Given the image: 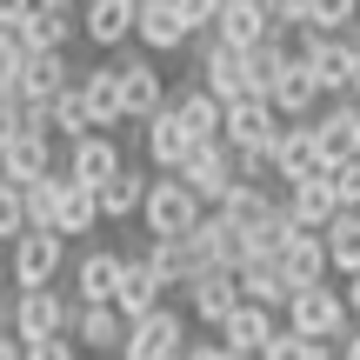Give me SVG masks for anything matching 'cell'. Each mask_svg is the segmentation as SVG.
Instances as JSON below:
<instances>
[{
  "instance_id": "1",
  "label": "cell",
  "mask_w": 360,
  "mask_h": 360,
  "mask_svg": "<svg viewBox=\"0 0 360 360\" xmlns=\"http://www.w3.org/2000/svg\"><path fill=\"white\" fill-rule=\"evenodd\" d=\"M200 193L187 187L180 174H154L147 180V200H141V227H147V240H180V233H193L200 227Z\"/></svg>"
},
{
  "instance_id": "2",
  "label": "cell",
  "mask_w": 360,
  "mask_h": 360,
  "mask_svg": "<svg viewBox=\"0 0 360 360\" xmlns=\"http://www.w3.org/2000/svg\"><path fill=\"white\" fill-rule=\"evenodd\" d=\"M287 327L294 334H307V340H347L354 334V307H347V287H327V281H314V287H294V300H287Z\"/></svg>"
},
{
  "instance_id": "3",
  "label": "cell",
  "mask_w": 360,
  "mask_h": 360,
  "mask_svg": "<svg viewBox=\"0 0 360 360\" xmlns=\"http://www.w3.org/2000/svg\"><path fill=\"white\" fill-rule=\"evenodd\" d=\"M187 340H193V314L174 307V300H160L154 314L127 321V347H120V360H180Z\"/></svg>"
},
{
  "instance_id": "4",
  "label": "cell",
  "mask_w": 360,
  "mask_h": 360,
  "mask_svg": "<svg viewBox=\"0 0 360 360\" xmlns=\"http://www.w3.org/2000/svg\"><path fill=\"white\" fill-rule=\"evenodd\" d=\"M60 267H67V233H53V227H27L20 240L7 247V281H13V294H20V287H53V281H60Z\"/></svg>"
},
{
  "instance_id": "5",
  "label": "cell",
  "mask_w": 360,
  "mask_h": 360,
  "mask_svg": "<svg viewBox=\"0 0 360 360\" xmlns=\"http://www.w3.org/2000/svg\"><path fill=\"white\" fill-rule=\"evenodd\" d=\"M7 327H13L20 340H53V334H74V300H67L60 287H20V294H13Z\"/></svg>"
},
{
  "instance_id": "6",
  "label": "cell",
  "mask_w": 360,
  "mask_h": 360,
  "mask_svg": "<svg viewBox=\"0 0 360 360\" xmlns=\"http://www.w3.org/2000/svg\"><path fill=\"white\" fill-rule=\"evenodd\" d=\"M114 67H120V107H127V120H154L160 107L174 101V94H167V74H160L154 53H127V47H120Z\"/></svg>"
},
{
  "instance_id": "7",
  "label": "cell",
  "mask_w": 360,
  "mask_h": 360,
  "mask_svg": "<svg viewBox=\"0 0 360 360\" xmlns=\"http://www.w3.org/2000/svg\"><path fill=\"white\" fill-rule=\"evenodd\" d=\"M193 60H200V87L220 94V101H247V94H260L247 53L240 47H220L214 34H193Z\"/></svg>"
},
{
  "instance_id": "8",
  "label": "cell",
  "mask_w": 360,
  "mask_h": 360,
  "mask_svg": "<svg viewBox=\"0 0 360 360\" xmlns=\"http://www.w3.org/2000/svg\"><path fill=\"white\" fill-rule=\"evenodd\" d=\"M74 347L87 360H120V347H127V314L114 300H74Z\"/></svg>"
},
{
  "instance_id": "9",
  "label": "cell",
  "mask_w": 360,
  "mask_h": 360,
  "mask_svg": "<svg viewBox=\"0 0 360 360\" xmlns=\"http://www.w3.org/2000/svg\"><path fill=\"white\" fill-rule=\"evenodd\" d=\"M287 120L274 114L267 94H247V101H227V120H220V141L233 147V154H260V147H274V134H281Z\"/></svg>"
},
{
  "instance_id": "10",
  "label": "cell",
  "mask_w": 360,
  "mask_h": 360,
  "mask_svg": "<svg viewBox=\"0 0 360 360\" xmlns=\"http://www.w3.org/2000/svg\"><path fill=\"white\" fill-rule=\"evenodd\" d=\"M134 34H141V0H87V7H80V40H87V47L120 53Z\"/></svg>"
},
{
  "instance_id": "11",
  "label": "cell",
  "mask_w": 360,
  "mask_h": 360,
  "mask_svg": "<svg viewBox=\"0 0 360 360\" xmlns=\"http://www.w3.org/2000/svg\"><path fill=\"white\" fill-rule=\"evenodd\" d=\"M180 180L200 193V207H220V200L233 193V180H240V167H233V147H227V141H200V147L187 154V167H180Z\"/></svg>"
},
{
  "instance_id": "12",
  "label": "cell",
  "mask_w": 360,
  "mask_h": 360,
  "mask_svg": "<svg viewBox=\"0 0 360 360\" xmlns=\"http://www.w3.org/2000/svg\"><path fill=\"white\" fill-rule=\"evenodd\" d=\"M274 180L281 187H294V180H314V174H327V160H321V141H314V120H287L281 134H274Z\"/></svg>"
},
{
  "instance_id": "13",
  "label": "cell",
  "mask_w": 360,
  "mask_h": 360,
  "mask_svg": "<svg viewBox=\"0 0 360 360\" xmlns=\"http://www.w3.org/2000/svg\"><path fill=\"white\" fill-rule=\"evenodd\" d=\"M53 167H60V141H53L47 127H20L0 147V180H13V187H27V180H40Z\"/></svg>"
},
{
  "instance_id": "14",
  "label": "cell",
  "mask_w": 360,
  "mask_h": 360,
  "mask_svg": "<svg viewBox=\"0 0 360 360\" xmlns=\"http://www.w3.org/2000/svg\"><path fill=\"white\" fill-rule=\"evenodd\" d=\"M141 147H147V167H154V174H180V167H187V154H193L200 141L187 134V120H180L174 101H167L154 120H141Z\"/></svg>"
},
{
  "instance_id": "15",
  "label": "cell",
  "mask_w": 360,
  "mask_h": 360,
  "mask_svg": "<svg viewBox=\"0 0 360 360\" xmlns=\"http://www.w3.org/2000/svg\"><path fill=\"white\" fill-rule=\"evenodd\" d=\"M193 34H200V27L187 20V7H180V0H141V53H180V47H193Z\"/></svg>"
},
{
  "instance_id": "16",
  "label": "cell",
  "mask_w": 360,
  "mask_h": 360,
  "mask_svg": "<svg viewBox=\"0 0 360 360\" xmlns=\"http://www.w3.org/2000/svg\"><path fill=\"white\" fill-rule=\"evenodd\" d=\"M274 7L267 0H220V13H214V27H207V34L220 40V47H240V53H254L260 40L274 34Z\"/></svg>"
},
{
  "instance_id": "17",
  "label": "cell",
  "mask_w": 360,
  "mask_h": 360,
  "mask_svg": "<svg viewBox=\"0 0 360 360\" xmlns=\"http://www.w3.org/2000/svg\"><path fill=\"white\" fill-rule=\"evenodd\" d=\"M167 294H174V287L160 281V267L147 260V247H127V274H120V294H114V307L127 314V321H141V314H154Z\"/></svg>"
},
{
  "instance_id": "18",
  "label": "cell",
  "mask_w": 360,
  "mask_h": 360,
  "mask_svg": "<svg viewBox=\"0 0 360 360\" xmlns=\"http://www.w3.org/2000/svg\"><path fill=\"white\" fill-rule=\"evenodd\" d=\"M240 307V281H233V267H207L200 281L187 287V314H193V327H227V314Z\"/></svg>"
},
{
  "instance_id": "19",
  "label": "cell",
  "mask_w": 360,
  "mask_h": 360,
  "mask_svg": "<svg viewBox=\"0 0 360 360\" xmlns=\"http://www.w3.org/2000/svg\"><path fill=\"white\" fill-rule=\"evenodd\" d=\"M354 47H360V40H347V34H321L307 47V74L321 80L327 101H347V94H354Z\"/></svg>"
},
{
  "instance_id": "20",
  "label": "cell",
  "mask_w": 360,
  "mask_h": 360,
  "mask_svg": "<svg viewBox=\"0 0 360 360\" xmlns=\"http://www.w3.org/2000/svg\"><path fill=\"white\" fill-rule=\"evenodd\" d=\"M287 327V314L281 307H260V300H240V307L227 314V327H220V347H233V354H267V340Z\"/></svg>"
},
{
  "instance_id": "21",
  "label": "cell",
  "mask_w": 360,
  "mask_h": 360,
  "mask_svg": "<svg viewBox=\"0 0 360 360\" xmlns=\"http://www.w3.org/2000/svg\"><path fill=\"white\" fill-rule=\"evenodd\" d=\"M314 141H321V160L340 167V160L360 154V101H334L314 114Z\"/></svg>"
},
{
  "instance_id": "22",
  "label": "cell",
  "mask_w": 360,
  "mask_h": 360,
  "mask_svg": "<svg viewBox=\"0 0 360 360\" xmlns=\"http://www.w3.org/2000/svg\"><path fill=\"white\" fill-rule=\"evenodd\" d=\"M80 101H87V120L94 134L107 127H127V107H120V67L101 60V67H80Z\"/></svg>"
},
{
  "instance_id": "23",
  "label": "cell",
  "mask_w": 360,
  "mask_h": 360,
  "mask_svg": "<svg viewBox=\"0 0 360 360\" xmlns=\"http://www.w3.org/2000/svg\"><path fill=\"white\" fill-rule=\"evenodd\" d=\"M74 80H80V67L67 60V47H40V53H27V74H20V101L47 107L53 94H67Z\"/></svg>"
},
{
  "instance_id": "24",
  "label": "cell",
  "mask_w": 360,
  "mask_h": 360,
  "mask_svg": "<svg viewBox=\"0 0 360 360\" xmlns=\"http://www.w3.org/2000/svg\"><path fill=\"white\" fill-rule=\"evenodd\" d=\"M233 281H240V300H260V307H281L294 300V281H287L281 254H247L240 267H233Z\"/></svg>"
},
{
  "instance_id": "25",
  "label": "cell",
  "mask_w": 360,
  "mask_h": 360,
  "mask_svg": "<svg viewBox=\"0 0 360 360\" xmlns=\"http://www.w3.org/2000/svg\"><path fill=\"white\" fill-rule=\"evenodd\" d=\"M60 167L74 174V180H87V187H101V180H114L120 167H127V154H120L114 134H80V141L60 154Z\"/></svg>"
},
{
  "instance_id": "26",
  "label": "cell",
  "mask_w": 360,
  "mask_h": 360,
  "mask_svg": "<svg viewBox=\"0 0 360 360\" xmlns=\"http://www.w3.org/2000/svg\"><path fill=\"white\" fill-rule=\"evenodd\" d=\"M120 274H127V254H120V247H87V254L74 260V300H114Z\"/></svg>"
},
{
  "instance_id": "27",
  "label": "cell",
  "mask_w": 360,
  "mask_h": 360,
  "mask_svg": "<svg viewBox=\"0 0 360 360\" xmlns=\"http://www.w3.org/2000/svg\"><path fill=\"white\" fill-rule=\"evenodd\" d=\"M60 174H67V167H60ZM94 227H107L101 193H94L87 180H74V174H67V180H60V207H53V233L80 240V233H94Z\"/></svg>"
},
{
  "instance_id": "28",
  "label": "cell",
  "mask_w": 360,
  "mask_h": 360,
  "mask_svg": "<svg viewBox=\"0 0 360 360\" xmlns=\"http://www.w3.org/2000/svg\"><path fill=\"white\" fill-rule=\"evenodd\" d=\"M147 260L160 267V281H167L174 294H187V287L207 274V254H200L193 233H180V240H147Z\"/></svg>"
},
{
  "instance_id": "29",
  "label": "cell",
  "mask_w": 360,
  "mask_h": 360,
  "mask_svg": "<svg viewBox=\"0 0 360 360\" xmlns=\"http://www.w3.org/2000/svg\"><path fill=\"white\" fill-rule=\"evenodd\" d=\"M267 101H274V114H281V120H314L327 94H321V80L307 74V60H294V67L267 87Z\"/></svg>"
},
{
  "instance_id": "30",
  "label": "cell",
  "mask_w": 360,
  "mask_h": 360,
  "mask_svg": "<svg viewBox=\"0 0 360 360\" xmlns=\"http://www.w3.org/2000/svg\"><path fill=\"white\" fill-rule=\"evenodd\" d=\"M193 240H200V254H207V267H240L247 260V233L233 227L220 207H207L200 214V227H193Z\"/></svg>"
},
{
  "instance_id": "31",
  "label": "cell",
  "mask_w": 360,
  "mask_h": 360,
  "mask_svg": "<svg viewBox=\"0 0 360 360\" xmlns=\"http://www.w3.org/2000/svg\"><path fill=\"white\" fill-rule=\"evenodd\" d=\"M174 114L187 120V134H193V141H220V120H227V101H220V94H207L200 80H187V87L174 94Z\"/></svg>"
},
{
  "instance_id": "32",
  "label": "cell",
  "mask_w": 360,
  "mask_h": 360,
  "mask_svg": "<svg viewBox=\"0 0 360 360\" xmlns=\"http://www.w3.org/2000/svg\"><path fill=\"white\" fill-rule=\"evenodd\" d=\"M281 200H287V214H294L300 227H314V233H321L327 220L340 214V200H334V187H327V174H314V180H294V187H281Z\"/></svg>"
},
{
  "instance_id": "33",
  "label": "cell",
  "mask_w": 360,
  "mask_h": 360,
  "mask_svg": "<svg viewBox=\"0 0 360 360\" xmlns=\"http://www.w3.org/2000/svg\"><path fill=\"white\" fill-rule=\"evenodd\" d=\"M281 267H287V281L294 287H314V281H327V240L314 227H300V233H287V247H281Z\"/></svg>"
},
{
  "instance_id": "34",
  "label": "cell",
  "mask_w": 360,
  "mask_h": 360,
  "mask_svg": "<svg viewBox=\"0 0 360 360\" xmlns=\"http://www.w3.org/2000/svg\"><path fill=\"white\" fill-rule=\"evenodd\" d=\"M321 240H327V267H334L340 281H354L360 274V207H340L321 227Z\"/></svg>"
},
{
  "instance_id": "35",
  "label": "cell",
  "mask_w": 360,
  "mask_h": 360,
  "mask_svg": "<svg viewBox=\"0 0 360 360\" xmlns=\"http://www.w3.org/2000/svg\"><path fill=\"white\" fill-rule=\"evenodd\" d=\"M147 180H154V174H141V167L127 160V167H120L114 180H101V187H94V193H101V214H107V220H141Z\"/></svg>"
},
{
  "instance_id": "36",
  "label": "cell",
  "mask_w": 360,
  "mask_h": 360,
  "mask_svg": "<svg viewBox=\"0 0 360 360\" xmlns=\"http://www.w3.org/2000/svg\"><path fill=\"white\" fill-rule=\"evenodd\" d=\"M274 207H281V187H260V180H233V193L220 200V214H227L240 233H254L260 220L274 214Z\"/></svg>"
},
{
  "instance_id": "37",
  "label": "cell",
  "mask_w": 360,
  "mask_h": 360,
  "mask_svg": "<svg viewBox=\"0 0 360 360\" xmlns=\"http://www.w3.org/2000/svg\"><path fill=\"white\" fill-rule=\"evenodd\" d=\"M20 40H27V53H40V47H74V40H80V13L34 7V13L20 20Z\"/></svg>"
},
{
  "instance_id": "38",
  "label": "cell",
  "mask_w": 360,
  "mask_h": 360,
  "mask_svg": "<svg viewBox=\"0 0 360 360\" xmlns=\"http://www.w3.org/2000/svg\"><path fill=\"white\" fill-rule=\"evenodd\" d=\"M47 134H53L60 147H74L80 134H94V120H87V101H80V80H74L67 94H53V101H47Z\"/></svg>"
},
{
  "instance_id": "39",
  "label": "cell",
  "mask_w": 360,
  "mask_h": 360,
  "mask_svg": "<svg viewBox=\"0 0 360 360\" xmlns=\"http://www.w3.org/2000/svg\"><path fill=\"white\" fill-rule=\"evenodd\" d=\"M307 27H314V34L360 40V0H307Z\"/></svg>"
},
{
  "instance_id": "40",
  "label": "cell",
  "mask_w": 360,
  "mask_h": 360,
  "mask_svg": "<svg viewBox=\"0 0 360 360\" xmlns=\"http://www.w3.org/2000/svg\"><path fill=\"white\" fill-rule=\"evenodd\" d=\"M260 360H340V354H334V340H307V334H294V327H281Z\"/></svg>"
},
{
  "instance_id": "41",
  "label": "cell",
  "mask_w": 360,
  "mask_h": 360,
  "mask_svg": "<svg viewBox=\"0 0 360 360\" xmlns=\"http://www.w3.org/2000/svg\"><path fill=\"white\" fill-rule=\"evenodd\" d=\"M60 167L53 174H40V180H27L20 187V200H27V220H34V227H53V207H60Z\"/></svg>"
},
{
  "instance_id": "42",
  "label": "cell",
  "mask_w": 360,
  "mask_h": 360,
  "mask_svg": "<svg viewBox=\"0 0 360 360\" xmlns=\"http://www.w3.org/2000/svg\"><path fill=\"white\" fill-rule=\"evenodd\" d=\"M34 227V220H27V200H20V187H13V180H0V240H20V233Z\"/></svg>"
},
{
  "instance_id": "43",
  "label": "cell",
  "mask_w": 360,
  "mask_h": 360,
  "mask_svg": "<svg viewBox=\"0 0 360 360\" xmlns=\"http://www.w3.org/2000/svg\"><path fill=\"white\" fill-rule=\"evenodd\" d=\"M20 74H27V40L0 27V94H20Z\"/></svg>"
},
{
  "instance_id": "44",
  "label": "cell",
  "mask_w": 360,
  "mask_h": 360,
  "mask_svg": "<svg viewBox=\"0 0 360 360\" xmlns=\"http://www.w3.org/2000/svg\"><path fill=\"white\" fill-rule=\"evenodd\" d=\"M327 187H334V200H340V207H360V154H354V160H340V167H327Z\"/></svg>"
},
{
  "instance_id": "45",
  "label": "cell",
  "mask_w": 360,
  "mask_h": 360,
  "mask_svg": "<svg viewBox=\"0 0 360 360\" xmlns=\"http://www.w3.org/2000/svg\"><path fill=\"white\" fill-rule=\"evenodd\" d=\"M27 360H87L74 347V334H53V340H27Z\"/></svg>"
},
{
  "instance_id": "46",
  "label": "cell",
  "mask_w": 360,
  "mask_h": 360,
  "mask_svg": "<svg viewBox=\"0 0 360 360\" xmlns=\"http://www.w3.org/2000/svg\"><path fill=\"white\" fill-rule=\"evenodd\" d=\"M20 127H27V101H20V94H0V147H7Z\"/></svg>"
},
{
  "instance_id": "47",
  "label": "cell",
  "mask_w": 360,
  "mask_h": 360,
  "mask_svg": "<svg viewBox=\"0 0 360 360\" xmlns=\"http://www.w3.org/2000/svg\"><path fill=\"white\" fill-rule=\"evenodd\" d=\"M34 7H40V0H0V27H7V34H20V20H27Z\"/></svg>"
},
{
  "instance_id": "48",
  "label": "cell",
  "mask_w": 360,
  "mask_h": 360,
  "mask_svg": "<svg viewBox=\"0 0 360 360\" xmlns=\"http://www.w3.org/2000/svg\"><path fill=\"white\" fill-rule=\"evenodd\" d=\"M180 7H187V20L207 34V27H214V13H220V0H180Z\"/></svg>"
},
{
  "instance_id": "49",
  "label": "cell",
  "mask_w": 360,
  "mask_h": 360,
  "mask_svg": "<svg viewBox=\"0 0 360 360\" xmlns=\"http://www.w3.org/2000/svg\"><path fill=\"white\" fill-rule=\"evenodd\" d=\"M180 360H227V347H220V334L214 340H187V354Z\"/></svg>"
},
{
  "instance_id": "50",
  "label": "cell",
  "mask_w": 360,
  "mask_h": 360,
  "mask_svg": "<svg viewBox=\"0 0 360 360\" xmlns=\"http://www.w3.org/2000/svg\"><path fill=\"white\" fill-rule=\"evenodd\" d=\"M0 360H27V340L13 334V327H0Z\"/></svg>"
},
{
  "instance_id": "51",
  "label": "cell",
  "mask_w": 360,
  "mask_h": 360,
  "mask_svg": "<svg viewBox=\"0 0 360 360\" xmlns=\"http://www.w3.org/2000/svg\"><path fill=\"white\" fill-rule=\"evenodd\" d=\"M334 354H340V360H360V321H354V334H347V340H340V347H334Z\"/></svg>"
},
{
  "instance_id": "52",
  "label": "cell",
  "mask_w": 360,
  "mask_h": 360,
  "mask_svg": "<svg viewBox=\"0 0 360 360\" xmlns=\"http://www.w3.org/2000/svg\"><path fill=\"white\" fill-rule=\"evenodd\" d=\"M13 281H0V327H7V314H13V294H7Z\"/></svg>"
},
{
  "instance_id": "53",
  "label": "cell",
  "mask_w": 360,
  "mask_h": 360,
  "mask_svg": "<svg viewBox=\"0 0 360 360\" xmlns=\"http://www.w3.org/2000/svg\"><path fill=\"white\" fill-rule=\"evenodd\" d=\"M40 7H53V13H80V0H40Z\"/></svg>"
},
{
  "instance_id": "54",
  "label": "cell",
  "mask_w": 360,
  "mask_h": 360,
  "mask_svg": "<svg viewBox=\"0 0 360 360\" xmlns=\"http://www.w3.org/2000/svg\"><path fill=\"white\" fill-rule=\"evenodd\" d=\"M347 101H360V47H354V94H347Z\"/></svg>"
},
{
  "instance_id": "55",
  "label": "cell",
  "mask_w": 360,
  "mask_h": 360,
  "mask_svg": "<svg viewBox=\"0 0 360 360\" xmlns=\"http://www.w3.org/2000/svg\"><path fill=\"white\" fill-rule=\"evenodd\" d=\"M80 7H87V0H80Z\"/></svg>"
}]
</instances>
